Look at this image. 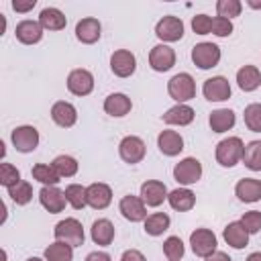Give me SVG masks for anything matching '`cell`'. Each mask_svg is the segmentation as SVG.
<instances>
[{"mask_svg":"<svg viewBox=\"0 0 261 261\" xmlns=\"http://www.w3.org/2000/svg\"><path fill=\"white\" fill-rule=\"evenodd\" d=\"M243 149H245V143L239 137H228V139H222L216 145L214 155H216V161L222 167H234L243 159Z\"/></svg>","mask_w":261,"mask_h":261,"instance_id":"6da1fadb","label":"cell"},{"mask_svg":"<svg viewBox=\"0 0 261 261\" xmlns=\"http://www.w3.org/2000/svg\"><path fill=\"white\" fill-rule=\"evenodd\" d=\"M167 92L169 96L177 102V104H186L188 100H192L196 96V82L190 73L181 71V73H175L169 82H167Z\"/></svg>","mask_w":261,"mask_h":261,"instance_id":"7a4b0ae2","label":"cell"},{"mask_svg":"<svg viewBox=\"0 0 261 261\" xmlns=\"http://www.w3.org/2000/svg\"><path fill=\"white\" fill-rule=\"evenodd\" d=\"M53 234H55V241L67 243V245H71V247H80V245H84V239H86V234H84V226H82V222H80L77 218H65V220H59V222L55 224Z\"/></svg>","mask_w":261,"mask_h":261,"instance_id":"3957f363","label":"cell"},{"mask_svg":"<svg viewBox=\"0 0 261 261\" xmlns=\"http://www.w3.org/2000/svg\"><path fill=\"white\" fill-rule=\"evenodd\" d=\"M192 61L200 69H212L220 61V47L216 43H208V41L198 43L192 49Z\"/></svg>","mask_w":261,"mask_h":261,"instance_id":"277c9868","label":"cell"},{"mask_svg":"<svg viewBox=\"0 0 261 261\" xmlns=\"http://www.w3.org/2000/svg\"><path fill=\"white\" fill-rule=\"evenodd\" d=\"M145 153H147V147H145V143H143L141 137L128 135V137H124L118 143V155H120V159L124 163H130V165L141 163L143 157H145Z\"/></svg>","mask_w":261,"mask_h":261,"instance_id":"5b68a950","label":"cell"},{"mask_svg":"<svg viewBox=\"0 0 261 261\" xmlns=\"http://www.w3.org/2000/svg\"><path fill=\"white\" fill-rule=\"evenodd\" d=\"M173 177L181 186H192L202 177V163L196 157H186L173 167Z\"/></svg>","mask_w":261,"mask_h":261,"instance_id":"8992f818","label":"cell"},{"mask_svg":"<svg viewBox=\"0 0 261 261\" xmlns=\"http://www.w3.org/2000/svg\"><path fill=\"white\" fill-rule=\"evenodd\" d=\"M10 141L14 145L16 151L20 153H31L37 149L39 145V130L31 124H22V126H16L10 135Z\"/></svg>","mask_w":261,"mask_h":261,"instance_id":"52a82bcc","label":"cell"},{"mask_svg":"<svg viewBox=\"0 0 261 261\" xmlns=\"http://www.w3.org/2000/svg\"><path fill=\"white\" fill-rule=\"evenodd\" d=\"M190 245H192V251L194 255L198 257H210L214 251H216V234L208 228H196L192 234H190Z\"/></svg>","mask_w":261,"mask_h":261,"instance_id":"ba28073f","label":"cell"},{"mask_svg":"<svg viewBox=\"0 0 261 261\" xmlns=\"http://www.w3.org/2000/svg\"><path fill=\"white\" fill-rule=\"evenodd\" d=\"M155 35L163 41V43H175L184 37V22L177 16H163L157 24H155Z\"/></svg>","mask_w":261,"mask_h":261,"instance_id":"9c48e42d","label":"cell"},{"mask_svg":"<svg viewBox=\"0 0 261 261\" xmlns=\"http://www.w3.org/2000/svg\"><path fill=\"white\" fill-rule=\"evenodd\" d=\"M149 65H151V69L161 71V73L169 71L175 65V51L165 43L155 45L151 49V53H149Z\"/></svg>","mask_w":261,"mask_h":261,"instance_id":"30bf717a","label":"cell"},{"mask_svg":"<svg viewBox=\"0 0 261 261\" xmlns=\"http://www.w3.org/2000/svg\"><path fill=\"white\" fill-rule=\"evenodd\" d=\"M67 90L73 96H88L94 90V75L88 69H71L67 75Z\"/></svg>","mask_w":261,"mask_h":261,"instance_id":"8fae6325","label":"cell"},{"mask_svg":"<svg viewBox=\"0 0 261 261\" xmlns=\"http://www.w3.org/2000/svg\"><path fill=\"white\" fill-rule=\"evenodd\" d=\"M110 69L118 77H128L137 69V59L128 49H116L110 57Z\"/></svg>","mask_w":261,"mask_h":261,"instance_id":"7c38bea8","label":"cell"},{"mask_svg":"<svg viewBox=\"0 0 261 261\" xmlns=\"http://www.w3.org/2000/svg\"><path fill=\"white\" fill-rule=\"evenodd\" d=\"M202 94L206 100L210 102H222V100H228L230 98V84L226 77L222 75H214V77H208L202 86Z\"/></svg>","mask_w":261,"mask_h":261,"instance_id":"4fadbf2b","label":"cell"},{"mask_svg":"<svg viewBox=\"0 0 261 261\" xmlns=\"http://www.w3.org/2000/svg\"><path fill=\"white\" fill-rule=\"evenodd\" d=\"M39 202L47 212L57 214V212H63L67 198H65V192H61L57 186H43L39 192Z\"/></svg>","mask_w":261,"mask_h":261,"instance_id":"5bb4252c","label":"cell"},{"mask_svg":"<svg viewBox=\"0 0 261 261\" xmlns=\"http://www.w3.org/2000/svg\"><path fill=\"white\" fill-rule=\"evenodd\" d=\"M86 200H88V206L94 208V210H104L110 202H112V190L108 184H102V181H96V184H90L86 188Z\"/></svg>","mask_w":261,"mask_h":261,"instance_id":"9a60e30c","label":"cell"},{"mask_svg":"<svg viewBox=\"0 0 261 261\" xmlns=\"http://www.w3.org/2000/svg\"><path fill=\"white\" fill-rule=\"evenodd\" d=\"M118 210L130 222H141V220L147 218V206H145V202L139 196H133V194H128V196H124L120 200Z\"/></svg>","mask_w":261,"mask_h":261,"instance_id":"2e32d148","label":"cell"},{"mask_svg":"<svg viewBox=\"0 0 261 261\" xmlns=\"http://www.w3.org/2000/svg\"><path fill=\"white\" fill-rule=\"evenodd\" d=\"M141 200L145 202V206H159L163 204V200H167V188L163 181L159 179H147L141 186Z\"/></svg>","mask_w":261,"mask_h":261,"instance_id":"e0dca14e","label":"cell"},{"mask_svg":"<svg viewBox=\"0 0 261 261\" xmlns=\"http://www.w3.org/2000/svg\"><path fill=\"white\" fill-rule=\"evenodd\" d=\"M102 35V27H100V20L98 18H92V16H86L82 18L77 24H75V37L80 43L84 45H92L100 39Z\"/></svg>","mask_w":261,"mask_h":261,"instance_id":"ac0fdd59","label":"cell"},{"mask_svg":"<svg viewBox=\"0 0 261 261\" xmlns=\"http://www.w3.org/2000/svg\"><path fill=\"white\" fill-rule=\"evenodd\" d=\"M43 27H41V22L39 20H20L18 24H16V29H14V35H16V39L22 43V45H35V43H39L41 39H43Z\"/></svg>","mask_w":261,"mask_h":261,"instance_id":"d6986e66","label":"cell"},{"mask_svg":"<svg viewBox=\"0 0 261 261\" xmlns=\"http://www.w3.org/2000/svg\"><path fill=\"white\" fill-rule=\"evenodd\" d=\"M51 118L55 124L63 126V128H69L75 124L77 120V110L71 102H65V100H59L51 106Z\"/></svg>","mask_w":261,"mask_h":261,"instance_id":"ffe728a7","label":"cell"},{"mask_svg":"<svg viewBox=\"0 0 261 261\" xmlns=\"http://www.w3.org/2000/svg\"><path fill=\"white\" fill-rule=\"evenodd\" d=\"M157 147L163 155L167 157H175L184 151V139L179 133L175 130H161L159 137H157Z\"/></svg>","mask_w":261,"mask_h":261,"instance_id":"44dd1931","label":"cell"},{"mask_svg":"<svg viewBox=\"0 0 261 261\" xmlns=\"http://www.w3.org/2000/svg\"><path fill=\"white\" fill-rule=\"evenodd\" d=\"M130 108H133V102L122 92H114V94L106 96V100H104V112L110 114V116H116V118L128 114Z\"/></svg>","mask_w":261,"mask_h":261,"instance_id":"7402d4cb","label":"cell"},{"mask_svg":"<svg viewBox=\"0 0 261 261\" xmlns=\"http://www.w3.org/2000/svg\"><path fill=\"white\" fill-rule=\"evenodd\" d=\"M234 194L241 202H259L261 200V179L245 177L237 184Z\"/></svg>","mask_w":261,"mask_h":261,"instance_id":"603a6c76","label":"cell"},{"mask_svg":"<svg viewBox=\"0 0 261 261\" xmlns=\"http://www.w3.org/2000/svg\"><path fill=\"white\" fill-rule=\"evenodd\" d=\"M167 202H169V206H171L173 210H177V212H188V210L194 208L196 196H194V192L188 190V188H175L173 192L167 194Z\"/></svg>","mask_w":261,"mask_h":261,"instance_id":"cb8c5ba5","label":"cell"},{"mask_svg":"<svg viewBox=\"0 0 261 261\" xmlns=\"http://www.w3.org/2000/svg\"><path fill=\"white\" fill-rule=\"evenodd\" d=\"M226 245H230L232 249H243L249 245V232L245 230V226L241 224V220L237 222H228L224 226V232H222Z\"/></svg>","mask_w":261,"mask_h":261,"instance_id":"d4e9b609","label":"cell"},{"mask_svg":"<svg viewBox=\"0 0 261 261\" xmlns=\"http://www.w3.org/2000/svg\"><path fill=\"white\" fill-rule=\"evenodd\" d=\"M196 112L192 106L188 104H175L173 108H169L165 114H163V122L165 124H177V126H186L194 120Z\"/></svg>","mask_w":261,"mask_h":261,"instance_id":"484cf974","label":"cell"},{"mask_svg":"<svg viewBox=\"0 0 261 261\" xmlns=\"http://www.w3.org/2000/svg\"><path fill=\"white\" fill-rule=\"evenodd\" d=\"M90 234H92V241H94L96 245L108 247V245L114 241V224H112L108 218H98V220L92 224Z\"/></svg>","mask_w":261,"mask_h":261,"instance_id":"4316f807","label":"cell"},{"mask_svg":"<svg viewBox=\"0 0 261 261\" xmlns=\"http://www.w3.org/2000/svg\"><path fill=\"white\" fill-rule=\"evenodd\" d=\"M237 84L243 92H253L261 86V71L255 65H243L237 71Z\"/></svg>","mask_w":261,"mask_h":261,"instance_id":"83f0119b","label":"cell"},{"mask_svg":"<svg viewBox=\"0 0 261 261\" xmlns=\"http://www.w3.org/2000/svg\"><path fill=\"white\" fill-rule=\"evenodd\" d=\"M208 122H210V128L214 133H226V130H230L234 126L237 116H234V112L230 108H218V110L210 112Z\"/></svg>","mask_w":261,"mask_h":261,"instance_id":"f1b7e54d","label":"cell"},{"mask_svg":"<svg viewBox=\"0 0 261 261\" xmlns=\"http://www.w3.org/2000/svg\"><path fill=\"white\" fill-rule=\"evenodd\" d=\"M39 22H41V27L47 29V31H61V29H65L67 18H65V14H63L59 8L47 6V8L41 10V14H39Z\"/></svg>","mask_w":261,"mask_h":261,"instance_id":"f546056e","label":"cell"},{"mask_svg":"<svg viewBox=\"0 0 261 261\" xmlns=\"http://www.w3.org/2000/svg\"><path fill=\"white\" fill-rule=\"evenodd\" d=\"M171 224V218L165 212H153L145 218V232L151 237H159L163 234Z\"/></svg>","mask_w":261,"mask_h":261,"instance_id":"4dcf8cb0","label":"cell"},{"mask_svg":"<svg viewBox=\"0 0 261 261\" xmlns=\"http://www.w3.org/2000/svg\"><path fill=\"white\" fill-rule=\"evenodd\" d=\"M247 169L251 171H261V141H251L243 149V159Z\"/></svg>","mask_w":261,"mask_h":261,"instance_id":"1f68e13d","label":"cell"},{"mask_svg":"<svg viewBox=\"0 0 261 261\" xmlns=\"http://www.w3.org/2000/svg\"><path fill=\"white\" fill-rule=\"evenodd\" d=\"M73 259V247L61 241L51 243L45 249V261H71Z\"/></svg>","mask_w":261,"mask_h":261,"instance_id":"d6a6232c","label":"cell"},{"mask_svg":"<svg viewBox=\"0 0 261 261\" xmlns=\"http://www.w3.org/2000/svg\"><path fill=\"white\" fill-rule=\"evenodd\" d=\"M51 165H53V169L57 171L59 177H71V175L77 173V167H80L77 161L71 155H57Z\"/></svg>","mask_w":261,"mask_h":261,"instance_id":"836d02e7","label":"cell"},{"mask_svg":"<svg viewBox=\"0 0 261 261\" xmlns=\"http://www.w3.org/2000/svg\"><path fill=\"white\" fill-rule=\"evenodd\" d=\"M31 173H33V177H35L37 181H41L43 186H57V181H59L57 171L53 169V165H47V163H37Z\"/></svg>","mask_w":261,"mask_h":261,"instance_id":"e575fe53","label":"cell"},{"mask_svg":"<svg viewBox=\"0 0 261 261\" xmlns=\"http://www.w3.org/2000/svg\"><path fill=\"white\" fill-rule=\"evenodd\" d=\"M65 198H67V204L75 210H82L84 206H88V200H86V188L80 186V184H69L65 188Z\"/></svg>","mask_w":261,"mask_h":261,"instance_id":"d590c367","label":"cell"},{"mask_svg":"<svg viewBox=\"0 0 261 261\" xmlns=\"http://www.w3.org/2000/svg\"><path fill=\"white\" fill-rule=\"evenodd\" d=\"M8 196H10V200H12L14 204L24 206V204H29L31 198H33V188H31L29 181H18L16 186L8 188Z\"/></svg>","mask_w":261,"mask_h":261,"instance_id":"8d00e7d4","label":"cell"},{"mask_svg":"<svg viewBox=\"0 0 261 261\" xmlns=\"http://www.w3.org/2000/svg\"><path fill=\"white\" fill-rule=\"evenodd\" d=\"M184 251H186V247H184V243H181L179 237H167V239H165V243H163V253H165V257H167L169 261H179V259L184 257Z\"/></svg>","mask_w":261,"mask_h":261,"instance_id":"74e56055","label":"cell"},{"mask_svg":"<svg viewBox=\"0 0 261 261\" xmlns=\"http://www.w3.org/2000/svg\"><path fill=\"white\" fill-rule=\"evenodd\" d=\"M241 10H243L241 0H218V2H216V12H218V16H222V18H228V20H230V18L239 16Z\"/></svg>","mask_w":261,"mask_h":261,"instance_id":"f35d334b","label":"cell"},{"mask_svg":"<svg viewBox=\"0 0 261 261\" xmlns=\"http://www.w3.org/2000/svg\"><path fill=\"white\" fill-rule=\"evenodd\" d=\"M18 181H22L20 179V171L12 163H0V184L8 190V188L16 186Z\"/></svg>","mask_w":261,"mask_h":261,"instance_id":"ab89813d","label":"cell"},{"mask_svg":"<svg viewBox=\"0 0 261 261\" xmlns=\"http://www.w3.org/2000/svg\"><path fill=\"white\" fill-rule=\"evenodd\" d=\"M245 124L253 133H261V104H249L245 108Z\"/></svg>","mask_w":261,"mask_h":261,"instance_id":"60d3db41","label":"cell"},{"mask_svg":"<svg viewBox=\"0 0 261 261\" xmlns=\"http://www.w3.org/2000/svg\"><path fill=\"white\" fill-rule=\"evenodd\" d=\"M241 224L245 226V230H247L249 234L259 232V230H261V212H259V210H249V212H245L243 218H241Z\"/></svg>","mask_w":261,"mask_h":261,"instance_id":"b9f144b4","label":"cell"},{"mask_svg":"<svg viewBox=\"0 0 261 261\" xmlns=\"http://www.w3.org/2000/svg\"><path fill=\"white\" fill-rule=\"evenodd\" d=\"M192 31L196 35H208V33H212V18L208 14H196L192 18Z\"/></svg>","mask_w":261,"mask_h":261,"instance_id":"7bdbcfd3","label":"cell"},{"mask_svg":"<svg viewBox=\"0 0 261 261\" xmlns=\"http://www.w3.org/2000/svg\"><path fill=\"white\" fill-rule=\"evenodd\" d=\"M212 33L216 37H228L232 33V22L228 18L216 16V18H212Z\"/></svg>","mask_w":261,"mask_h":261,"instance_id":"ee69618b","label":"cell"},{"mask_svg":"<svg viewBox=\"0 0 261 261\" xmlns=\"http://www.w3.org/2000/svg\"><path fill=\"white\" fill-rule=\"evenodd\" d=\"M35 4H37V0H12V8L16 10V12H29V10H33L35 8Z\"/></svg>","mask_w":261,"mask_h":261,"instance_id":"f6af8a7d","label":"cell"},{"mask_svg":"<svg viewBox=\"0 0 261 261\" xmlns=\"http://www.w3.org/2000/svg\"><path fill=\"white\" fill-rule=\"evenodd\" d=\"M120 261H147V259H145V255H143L141 251H137V249H128V251L122 253Z\"/></svg>","mask_w":261,"mask_h":261,"instance_id":"bcb514c9","label":"cell"},{"mask_svg":"<svg viewBox=\"0 0 261 261\" xmlns=\"http://www.w3.org/2000/svg\"><path fill=\"white\" fill-rule=\"evenodd\" d=\"M86 261H112V257L108 253H104V251H94V253H90L86 257Z\"/></svg>","mask_w":261,"mask_h":261,"instance_id":"7dc6e473","label":"cell"},{"mask_svg":"<svg viewBox=\"0 0 261 261\" xmlns=\"http://www.w3.org/2000/svg\"><path fill=\"white\" fill-rule=\"evenodd\" d=\"M206 261H232L224 251H214L210 257H206Z\"/></svg>","mask_w":261,"mask_h":261,"instance_id":"c3c4849f","label":"cell"},{"mask_svg":"<svg viewBox=\"0 0 261 261\" xmlns=\"http://www.w3.org/2000/svg\"><path fill=\"white\" fill-rule=\"evenodd\" d=\"M247 261H261V251H255V253H251V255L247 257Z\"/></svg>","mask_w":261,"mask_h":261,"instance_id":"681fc988","label":"cell"},{"mask_svg":"<svg viewBox=\"0 0 261 261\" xmlns=\"http://www.w3.org/2000/svg\"><path fill=\"white\" fill-rule=\"evenodd\" d=\"M247 4H249L251 8H261V2H257V0H247Z\"/></svg>","mask_w":261,"mask_h":261,"instance_id":"f907efd6","label":"cell"},{"mask_svg":"<svg viewBox=\"0 0 261 261\" xmlns=\"http://www.w3.org/2000/svg\"><path fill=\"white\" fill-rule=\"evenodd\" d=\"M27 261H43V259H41V257H29Z\"/></svg>","mask_w":261,"mask_h":261,"instance_id":"816d5d0a","label":"cell"}]
</instances>
